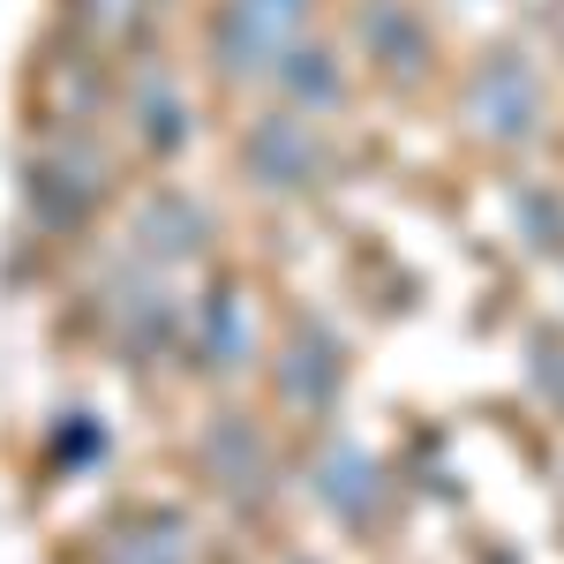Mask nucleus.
Segmentation results:
<instances>
[{
    "instance_id": "1",
    "label": "nucleus",
    "mask_w": 564,
    "mask_h": 564,
    "mask_svg": "<svg viewBox=\"0 0 564 564\" xmlns=\"http://www.w3.org/2000/svg\"><path fill=\"white\" fill-rule=\"evenodd\" d=\"M294 15H302V0H234V8H226V23H218V53H226V68H249L241 53L279 45Z\"/></svg>"
}]
</instances>
